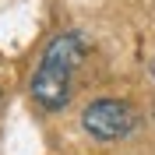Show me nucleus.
Returning a JSON list of instances; mask_svg holds the SVG:
<instances>
[{
	"instance_id": "1",
	"label": "nucleus",
	"mask_w": 155,
	"mask_h": 155,
	"mask_svg": "<svg viewBox=\"0 0 155 155\" xmlns=\"http://www.w3.org/2000/svg\"><path fill=\"white\" fill-rule=\"evenodd\" d=\"M85 60V35L78 28L57 32L46 42L42 57H39L35 71L28 81V95L39 109L46 113H60L71 102V88H74V71Z\"/></svg>"
},
{
	"instance_id": "2",
	"label": "nucleus",
	"mask_w": 155,
	"mask_h": 155,
	"mask_svg": "<svg viewBox=\"0 0 155 155\" xmlns=\"http://www.w3.org/2000/svg\"><path fill=\"white\" fill-rule=\"evenodd\" d=\"M137 124H141L137 109L127 99H116V95H99L81 109V127L88 130V137H95L102 145L130 137L137 130Z\"/></svg>"
}]
</instances>
